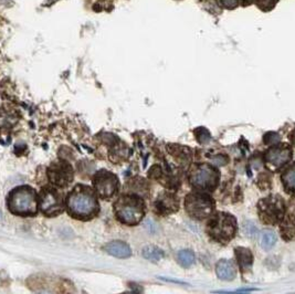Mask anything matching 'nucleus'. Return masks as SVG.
Wrapping results in <instances>:
<instances>
[{
    "mask_svg": "<svg viewBox=\"0 0 295 294\" xmlns=\"http://www.w3.org/2000/svg\"><path fill=\"white\" fill-rule=\"evenodd\" d=\"M69 214L79 220H90L98 214L97 195L89 186L77 185L67 199Z\"/></svg>",
    "mask_w": 295,
    "mask_h": 294,
    "instance_id": "f257e3e1",
    "label": "nucleus"
},
{
    "mask_svg": "<svg viewBox=\"0 0 295 294\" xmlns=\"http://www.w3.org/2000/svg\"><path fill=\"white\" fill-rule=\"evenodd\" d=\"M114 211L121 222L128 226H135L144 217L145 204L142 198L135 195H125L116 200Z\"/></svg>",
    "mask_w": 295,
    "mask_h": 294,
    "instance_id": "f03ea898",
    "label": "nucleus"
},
{
    "mask_svg": "<svg viewBox=\"0 0 295 294\" xmlns=\"http://www.w3.org/2000/svg\"><path fill=\"white\" fill-rule=\"evenodd\" d=\"M8 209L17 216H33L38 211L36 192L28 186H21L8 195Z\"/></svg>",
    "mask_w": 295,
    "mask_h": 294,
    "instance_id": "7ed1b4c3",
    "label": "nucleus"
},
{
    "mask_svg": "<svg viewBox=\"0 0 295 294\" xmlns=\"http://www.w3.org/2000/svg\"><path fill=\"white\" fill-rule=\"evenodd\" d=\"M207 232L215 241L228 244L236 236L237 220L229 214L218 213L210 219L207 226Z\"/></svg>",
    "mask_w": 295,
    "mask_h": 294,
    "instance_id": "20e7f679",
    "label": "nucleus"
},
{
    "mask_svg": "<svg viewBox=\"0 0 295 294\" xmlns=\"http://www.w3.org/2000/svg\"><path fill=\"white\" fill-rule=\"evenodd\" d=\"M259 216L267 224H277L285 216V206L280 196H270L259 201Z\"/></svg>",
    "mask_w": 295,
    "mask_h": 294,
    "instance_id": "39448f33",
    "label": "nucleus"
},
{
    "mask_svg": "<svg viewBox=\"0 0 295 294\" xmlns=\"http://www.w3.org/2000/svg\"><path fill=\"white\" fill-rule=\"evenodd\" d=\"M185 207L187 214L195 219H205L215 209V201L203 194H190L186 197Z\"/></svg>",
    "mask_w": 295,
    "mask_h": 294,
    "instance_id": "423d86ee",
    "label": "nucleus"
},
{
    "mask_svg": "<svg viewBox=\"0 0 295 294\" xmlns=\"http://www.w3.org/2000/svg\"><path fill=\"white\" fill-rule=\"evenodd\" d=\"M190 183L196 188L201 189H214L219 180V172L210 165L195 166L190 172Z\"/></svg>",
    "mask_w": 295,
    "mask_h": 294,
    "instance_id": "0eeeda50",
    "label": "nucleus"
},
{
    "mask_svg": "<svg viewBox=\"0 0 295 294\" xmlns=\"http://www.w3.org/2000/svg\"><path fill=\"white\" fill-rule=\"evenodd\" d=\"M95 192L103 199H111L115 196L120 187L119 178L108 171H101L94 176L93 179Z\"/></svg>",
    "mask_w": 295,
    "mask_h": 294,
    "instance_id": "6e6552de",
    "label": "nucleus"
},
{
    "mask_svg": "<svg viewBox=\"0 0 295 294\" xmlns=\"http://www.w3.org/2000/svg\"><path fill=\"white\" fill-rule=\"evenodd\" d=\"M40 207L42 213L49 217H55L63 213L64 202L62 196L54 189L46 188L40 193Z\"/></svg>",
    "mask_w": 295,
    "mask_h": 294,
    "instance_id": "1a4fd4ad",
    "label": "nucleus"
},
{
    "mask_svg": "<svg viewBox=\"0 0 295 294\" xmlns=\"http://www.w3.org/2000/svg\"><path fill=\"white\" fill-rule=\"evenodd\" d=\"M48 177L58 187H66L73 179V170L67 162H55L48 168Z\"/></svg>",
    "mask_w": 295,
    "mask_h": 294,
    "instance_id": "9d476101",
    "label": "nucleus"
},
{
    "mask_svg": "<svg viewBox=\"0 0 295 294\" xmlns=\"http://www.w3.org/2000/svg\"><path fill=\"white\" fill-rule=\"evenodd\" d=\"M291 158H292V149L285 144L273 146L266 154L268 164H270L274 168H280L285 165L286 163L290 162Z\"/></svg>",
    "mask_w": 295,
    "mask_h": 294,
    "instance_id": "9b49d317",
    "label": "nucleus"
},
{
    "mask_svg": "<svg viewBox=\"0 0 295 294\" xmlns=\"http://www.w3.org/2000/svg\"><path fill=\"white\" fill-rule=\"evenodd\" d=\"M216 272L217 275L220 280H224V281H231L234 278H236L237 271H236V267H234L233 263L229 260H220L216 266Z\"/></svg>",
    "mask_w": 295,
    "mask_h": 294,
    "instance_id": "f8f14e48",
    "label": "nucleus"
},
{
    "mask_svg": "<svg viewBox=\"0 0 295 294\" xmlns=\"http://www.w3.org/2000/svg\"><path fill=\"white\" fill-rule=\"evenodd\" d=\"M105 250L107 253H110L111 256L120 259H125L131 257L132 251L131 248L128 247L126 244H124L122 241H113L110 242L106 247Z\"/></svg>",
    "mask_w": 295,
    "mask_h": 294,
    "instance_id": "ddd939ff",
    "label": "nucleus"
},
{
    "mask_svg": "<svg viewBox=\"0 0 295 294\" xmlns=\"http://www.w3.org/2000/svg\"><path fill=\"white\" fill-rule=\"evenodd\" d=\"M236 257L238 263L241 268V270H248L250 269V267L252 266L253 262V256L249 249L246 248H242V247H238L236 248Z\"/></svg>",
    "mask_w": 295,
    "mask_h": 294,
    "instance_id": "4468645a",
    "label": "nucleus"
},
{
    "mask_svg": "<svg viewBox=\"0 0 295 294\" xmlns=\"http://www.w3.org/2000/svg\"><path fill=\"white\" fill-rule=\"evenodd\" d=\"M172 207L177 208L178 204H177V200L175 198H172V196H165L164 198H159L157 201V208L164 214H169L175 211V209H172Z\"/></svg>",
    "mask_w": 295,
    "mask_h": 294,
    "instance_id": "2eb2a0df",
    "label": "nucleus"
},
{
    "mask_svg": "<svg viewBox=\"0 0 295 294\" xmlns=\"http://www.w3.org/2000/svg\"><path fill=\"white\" fill-rule=\"evenodd\" d=\"M277 237L275 235L274 231L272 230H263L261 233V239H260V245H261V247L264 250H270L271 248H273L276 244Z\"/></svg>",
    "mask_w": 295,
    "mask_h": 294,
    "instance_id": "dca6fc26",
    "label": "nucleus"
},
{
    "mask_svg": "<svg viewBox=\"0 0 295 294\" xmlns=\"http://www.w3.org/2000/svg\"><path fill=\"white\" fill-rule=\"evenodd\" d=\"M282 181H283L284 187L289 192H295V163L291 165L285 172L282 175Z\"/></svg>",
    "mask_w": 295,
    "mask_h": 294,
    "instance_id": "f3484780",
    "label": "nucleus"
},
{
    "mask_svg": "<svg viewBox=\"0 0 295 294\" xmlns=\"http://www.w3.org/2000/svg\"><path fill=\"white\" fill-rule=\"evenodd\" d=\"M282 236L285 240H292L295 238V218L290 217L282 223L281 226Z\"/></svg>",
    "mask_w": 295,
    "mask_h": 294,
    "instance_id": "a211bd4d",
    "label": "nucleus"
},
{
    "mask_svg": "<svg viewBox=\"0 0 295 294\" xmlns=\"http://www.w3.org/2000/svg\"><path fill=\"white\" fill-rule=\"evenodd\" d=\"M143 257L149 261H159L164 257V252L162 249L154 247V245H148L143 250Z\"/></svg>",
    "mask_w": 295,
    "mask_h": 294,
    "instance_id": "6ab92c4d",
    "label": "nucleus"
},
{
    "mask_svg": "<svg viewBox=\"0 0 295 294\" xmlns=\"http://www.w3.org/2000/svg\"><path fill=\"white\" fill-rule=\"evenodd\" d=\"M177 259H178L180 266L188 268L195 262V254L193 251H190V250H183V251L178 253Z\"/></svg>",
    "mask_w": 295,
    "mask_h": 294,
    "instance_id": "aec40b11",
    "label": "nucleus"
},
{
    "mask_svg": "<svg viewBox=\"0 0 295 294\" xmlns=\"http://www.w3.org/2000/svg\"><path fill=\"white\" fill-rule=\"evenodd\" d=\"M17 122V118L8 112H0V128H8Z\"/></svg>",
    "mask_w": 295,
    "mask_h": 294,
    "instance_id": "412c9836",
    "label": "nucleus"
},
{
    "mask_svg": "<svg viewBox=\"0 0 295 294\" xmlns=\"http://www.w3.org/2000/svg\"><path fill=\"white\" fill-rule=\"evenodd\" d=\"M195 134H196L197 141L200 143V144H206V143H208L211 140V136H210L209 132H208L207 129L203 128V127L196 129V131H195Z\"/></svg>",
    "mask_w": 295,
    "mask_h": 294,
    "instance_id": "4be33fe9",
    "label": "nucleus"
},
{
    "mask_svg": "<svg viewBox=\"0 0 295 294\" xmlns=\"http://www.w3.org/2000/svg\"><path fill=\"white\" fill-rule=\"evenodd\" d=\"M276 0H257L258 6L263 10H270L275 5Z\"/></svg>",
    "mask_w": 295,
    "mask_h": 294,
    "instance_id": "5701e85b",
    "label": "nucleus"
},
{
    "mask_svg": "<svg viewBox=\"0 0 295 294\" xmlns=\"http://www.w3.org/2000/svg\"><path fill=\"white\" fill-rule=\"evenodd\" d=\"M279 141H280V136H279V134H276V133H269V134H267L266 137H264V142H266L269 145L275 144V143H277Z\"/></svg>",
    "mask_w": 295,
    "mask_h": 294,
    "instance_id": "b1692460",
    "label": "nucleus"
},
{
    "mask_svg": "<svg viewBox=\"0 0 295 294\" xmlns=\"http://www.w3.org/2000/svg\"><path fill=\"white\" fill-rule=\"evenodd\" d=\"M221 3L225 8H234L238 6L237 0H221Z\"/></svg>",
    "mask_w": 295,
    "mask_h": 294,
    "instance_id": "393cba45",
    "label": "nucleus"
},
{
    "mask_svg": "<svg viewBox=\"0 0 295 294\" xmlns=\"http://www.w3.org/2000/svg\"><path fill=\"white\" fill-rule=\"evenodd\" d=\"M252 2H253V0H242V5H244V6H248Z\"/></svg>",
    "mask_w": 295,
    "mask_h": 294,
    "instance_id": "a878e982",
    "label": "nucleus"
},
{
    "mask_svg": "<svg viewBox=\"0 0 295 294\" xmlns=\"http://www.w3.org/2000/svg\"><path fill=\"white\" fill-rule=\"evenodd\" d=\"M291 140H292V142H293V144L295 145V131L293 132V134H292V136H291Z\"/></svg>",
    "mask_w": 295,
    "mask_h": 294,
    "instance_id": "bb28decb",
    "label": "nucleus"
}]
</instances>
